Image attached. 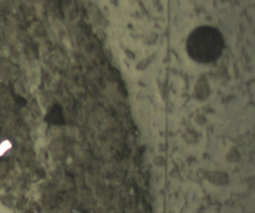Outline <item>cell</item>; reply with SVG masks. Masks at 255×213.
Returning a JSON list of instances; mask_svg holds the SVG:
<instances>
[{"instance_id":"1","label":"cell","mask_w":255,"mask_h":213,"mask_svg":"<svg viewBox=\"0 0 255 213\" xmlns=\"http://www.w3.org/2000/svg\"><path fill=\"white\" fill-rule=\"evenodd\" d=\"M11 147V145L9 142L6 141L2 143L0 145V155L3 154L7 149L10 148Z\"/></svg>"}]
</instances>
